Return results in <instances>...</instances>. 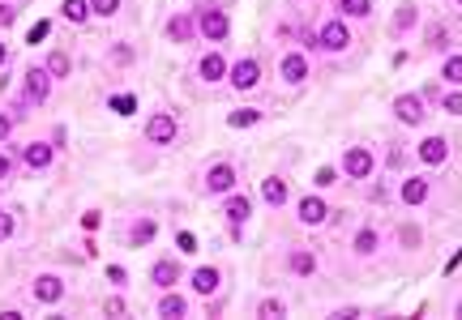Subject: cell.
Wrapping results in <instances>:
<instances>
[{
	"label": "cell",
	"instance_id": "obj_1",
	"mask_svg": "<svg viewBox=\"0 0 462 320\" xmlns=\"http://www.w3.org/2000/svg\"><path fill=\"white\" fill-rule=\"evenodd\" d=\"M47 94H51V73H47V64H43V68H26V77H21V103H26V107H39Z\"/></svg>",
	"mask_w": 462,
	"mask_h": 320
},
{
	"label": "cell",
	"instance_id": "obj_2",
	"mask_svg": "<svg viewBox=\"0 0 462 320\" xmlns=\"http://www.w3.org/2000/svg\"><path fill=\"white\" fill-rule=\"evenodd\" d=\"M197 26H201V34H206L210 43H223V38L231 34V17H227V9H219V4H206L201 17H197Z\"/></svg>",
	"mask_w": 462,
	"mask_h": 320
},
{
	"label": "cell",
	"instance_id": "obj_3",
	"mask_svg": "<svg viewBox=\"0 0 462 320\" xmlns=\"http://www.w3.org/2000/svg\"><path fill=\"white\" fill-rule=\"evenodd\" d=\"M317 47H326V51H347V47H351V30H347V21L330 17V21L317 30Z\"/></svg>",
	"mask_w": 462,
	"mask_h": 320
},
{
	"label": "cell",
	"instance_id": "obj_4",
	"mask_svg": "<svg viewBox=\"0 0 462 320\" xmlns=\"http://www.w3.org/2000/svg\"><path fill=\"white\" fill-rule=\"evenodd\" d=\"M146 141H150V145H171V141H176V115H171V111L150 115V120H146Z\"/></svg>",
	"mask_w": 462,
	"mask_h": 320
},
{
	"label": "cell",
	"instance_id": "obj_5",
	"mask_svg": "<svg viewBox=\"0 0 462 320\" xmlns=\"http://www.w3.org/2000/svg\"><path fill=\"white\" fill-rule=\"evenodd\" d=\"M343 171H347L351 180H368V175L377 171V158H373V150H364V145H351V150H347V158H343Z\"/></svg>",
	"mask_w": 462,
	"mask_h": 320
},
{
	"label": "cell",
	"instance_id": "obj_6",
	"mask_svg": "<svg viewBox=\"0 0 462 320\" xmlns=\"http://www.w3.org/2000/svg\"><path fill=\"white\" fill-rule=\"evenodd\" d=\"M394 115H398L403 124H424L428 111H424V98H420V94H398V98H394Z\"/></svg>",
	"mask_w": 462,
	"mask_h": 320
},
{
	"label": "cell",
	"instance_id": "obj_7",
	"mask_svg": "<svg viewBox=\"0 0 462 320\" xmlns=\"http://www.w3.org/2000/svg\"><path fill=\"white\" fill-rule=\"evenodd\" d=\"M51 158H56V145H51V141H30V145L21 150V162H26L30 171H47Z\"/></svg>",
	"mask_w": 462,
	"mask_h": 320
},
{
	"label": "cell",
	"instance_id": "obj_8",
	"mask_svg": "<svg viewBox=\"0 0 462 320\" xmlns=\"http://www.w3.org/2000/svg\"><path fill=\"white\" fill-rule=\"evenodd\" d=\"M227 77H231L236 90H253V86L261 81V64H257V60H240V64L227 68Z\"/></svg>",
	"mask_w": 462,
	"mask_h": 320
},
{
	"label": "cell",
	"instance_id": "obj_9",
	"mask_svg": "<svg viewBox=\"0 0 462 320\" xmlns=\"http://www.w3.org/2000/svg\"><path fill=\"white\" fill-rule=\"evenodd\" d=\"M34 299H39V304H60V299H64V282H60L56 274H39V278H34Z\"/></svg>",
	"mask_w": 462,
	"mask_h": 320
},
{
	"label": "cell",
	"instance_id": "obj_10",
	"mask_svg": "<svg viewBox=\"0 0 462 320\" xmlns=\"http://www.w3.org/2000/svg\"><path fill=\"white\" fill-rule=\"evenodd\" d=\"M446 158H450V141H446V137H424V141H420V162L441 167Z\"/></svg>",
	"mask_w": 462,
	"mask_h": 320
},
{
	"label": "cell",
	"instance_id": "obj_11",
	"mask_svg": "<svg viewBox=\"0 0 462 320\" xmlns=\"http://www.w3.org/2000/svg\"><path fill=\"white\" fill-rule=\"evenodd\" d=\"M206 188H210V192H231V188H236V167H231V162H214L210 175H206Z\"/></svg>",
	"mask_w": 462,
	"mask_h": 320
},
{
	"label": "cell",
	"instance_id": "obj_12",
	"mask_svg": "<svg viewBox=\"0 0 462 320\" xmlns=\"http://www.w3.org/2000/svg\"><path fill=\"white\" fill-rule=\"evenodd\" d=\"M326 218H330V205H326L321 197H304V201H300V222H304V227H321Z\"/></svg>",
	"mask_w": 462,
	"mask_h": 320
},
{
	"label": "cell",
	"instance_id": "obj_13",
	"mask_svg": "<svg viewBox=\"0 0 462 320\" xmlns=\"http://www.w3.org/2000/svg\"><path fill=\"white\" fill-rule=\"evenodd\" d=\"M197 77H201V81H210V86H214V81H223V77H227V60H223L219 51L201 56V64H197Z\"/></svg>",
	"mask_w": 462,
	"mask_h": 320
},
{
	"label": "cell",
	"instance_id": "obj_14",
	"mask_svg": "<svg viewBox=\"0 0 462 320\" xmlns=\"http://www.w3.org/2000/svg\"><path fill=\"white\" fill-rule=\"evenodd\" d=\"M428 188H433V184H428L424 175L403 180V188H398V192H403V205H424V201H428Z\"/></svg>",
	"mask_w": 462,
	"mask_h": 320
},
{
	"label": "cell",
	"instance_id": "obj_15",
	"mask_svg": "<svg viewBox=\"0 0 462 320\" xmlns=\"http://www.w3.org/2000/svg\"><path fill=\"white\" fill-rule=\"evenodd\" d=\"M278 68H283V81H291V86H300V81L308 77V60H304L300 51L283 56V64H278Z\"/></svg>",
	"mask_w": 462,
	"mask_h": 320
},
{
	"label": "cell",
	"instance_id": "obj_16",
	"mask_svg": "<svg viewBox=\"0 0 462 320\" xmlns=\"http://www.w3.org/2000/svg\"><path fill=\"white\" fill-rule=\"evenodd\" d=\"M219 282H223V278H219V269H214V265H201V269L193 274V291H197V295H214V291H219Z\"/></svg>",
	"mask_w": 462,
	"mask_h": 320
},
{
	"label": "cell",
	"instance_id": "obj_17",
	"mask_svg": "<svg viewBox=\"0 0 462 320\" xmlns=\"http://www.w3.org/2000/svg\"><path fill=\"white\" fill-rule=\"evenodd\" d=\"M261 201H266V205H283V201H287V184H283L278 175H266V180H261Z\"/></svg>",
	"mask_w": 462,
	"mask_h": 320
},
{
	"label": "cell",
	"instance_id": "obj_18",
	"mask_svg": "<svg viewBox=\"0 0 462 320\" xmlns=\"http://www.w3.org/2000/svg\"><path fill=\"white\" fill-rule=\"evenodd\" d=\"M227 222H231V231H240V227L248 222V197L231 192V201H227Z\"/></svg>",
	"mask_w": 462,
	"mask_h": 320
},
{
	"label": "cell",
	"instance_id": "obj_19",
	"mask_svg": "<svg viewBox=\"0 0 462 320\" xmlns=\"http://www.w3.org/2000/svg\"><path fill=\"white\" fill-rule=\"evenodd\" d=\"M167 38H171V43H189V38H193V17H189V13L171 17V21H167Z\"/></svg>",
	"mask_w": 462,
	"mask_h": 320
},
{
	"label": "cell",
	"instance_id": "obj_20",
	"mask_svg": "<svg viewBox=\"0 0 462 320\" xmlns=\"http://www.w3.org/2000/svg\"><path fill=\"white\" fill-rule=\"evenodd\" d=\"M60 13H64V21H73V26H81V21H90V0H64L60 4Z\"/></svg>",
	"mask_w": 462,
	"mask_h": 320
},
{
	"label": "cell",
	"instance_id": "obj_21",
	"mask_svg": "<svg viewBox=\"0 0 462 320\" xmlns=\"http://www.w3.org/2000/svg\"><path fill=\"white\" fill-rule=\"evenodd\" d=\"M154 231H159V227H154V218H141V222L129 231V248H146V244L154 239Z\"/></svg>",
	"mask_w": 462,
	"mask_h": 320
},
{
	"label": "cell",
	"instance_id": "obj_22",
	"mask_svg": "<svg viewBox=\"0 0 462 320\" xmlns=\"http://www.w3.org/2000/svg\"><path fill=\"white\" fill-rule=\"evenodd\" d=\"M150 278L159 282V291H167V287H176V278H180V269H176V261H159V265L150 269Z\"/></svg>",
	"mask_w": 462,
	"mask_h": 320
},
{
	"label": "cell",
	"instance_id": "obj_23",
	"mask_svg": "<svg viewBox=\"0 0 462 320\" xmlns=\"http://www.w3.org/2000/svg\"><path fill=\"white\" fill-rule=\"evenodd\" d=\"M257 120H261V107H236V111L227 115V124H231V128H253Z\"/></svg>",
	"mask_w": 462,
	"mask_h": 320
},
{
	"label": "cell",
	"instance_id": "obj_24",
	"mask_svg": "<svg viewBox=\"0 0 462 320\" xmlns=\"http://www.w3.org/2000/svg\"><path fill=\"white\" fill-rule=\"evenodd\" d=\"M287 265H291V274H300V278H308V274L317 269V257L300 248V252H291V257H287Z\"/></svg>",
	"mask_w": 462,
	"mask_h": 320
},
{
	"label": "cell",
	"instance_id": "obj_25",
	"mask_svg": "<svg viewBox=\"0 0 462 320\" xmlns=\"http://www.w3.org/2000/svg\"><path fill=\"white\" fill-rule=\"evenodd\" d=\"M416 21H420V13H416V4H403V9L394 13V21H390V26H394L398 34H407V30H411Z\"/></svg>",
	"mask_w": 462,
	"mask_h": 320
},
{
	"label": "cell",
	"instance_id": "obj_26",
	"mask_svg": "<svg viewBox=\"0 0 462 320\" xmlns=\"http://www.w3.org/2000/svg\"><path fill=\"white\" fill-rule=\"evenodd\" d=\"M184 312H189V304L180 295H163L159 299V316H184Z\"/></svg>",
	"mask_w": 462,
	"mask_h": 320
},
{
	"label": "cell",
	"instance_id": "obj_27",
	"mask_svg": "<svg viewBox=\"0 0 462 320\" xmlns=\"http://www.w3.org/2000/svg\"><path fill=\"white\" fill-rule=\"evenodd\" d=\"M107 107H111L116 115H133V111H137V98H133V94H111Z\"/></svg>",
	"mask_w": 462,
	"mask_h": 320
},
{
	"label": "cell",
	"instance_id": "obj_28",
	"mask_svg": "<svg viewBox=\"0 0 462 320\" xmlns=\"http://www.w3.org/2000/svg\"><path fill=\"white\" fill-rule=\"evenodd\" d=\"M356 252H360V257H373V252H377V231H373V227H364V231L356 235Z\"/></svg>",
	"mask_w": 462,
	"mask_h": 320
},
{
	"label": "cell",
	"instance_id": "obj_29",
	"mask_svg": "<svg viewBox=\"0 0 462 320\" xmlns=\"http://www.w3.org/2000/svg\"><path fill=\"white\" fill-rule=\"evenodd\" d=\"M338 9L347 17H373V0H338Z\"/></svg>",
	"mask_w": 462,
	"mask_h": 320
},
{
	"label": "cell",
	"instance_id": "obj_30",
	"mask_svg": "<svg viewBox=\"0 0 462 320\" xmlns=\"http://www.w3.org/2000/svg\"><path fill=\"white\" fill-rule=\"evenodd\" d=\"M69 68H73V64H69L64 51H51V56H47V73H51V77H69Z\"/></svg>",
	"mask_w": 462,
	"mask_h": 320
},
{
	"label": "cell",
	"instance_id": "obj_31",
	"mask_svg": "<svg viewBox=\"0 0 462 320\" xmlns=\"http://www.w3.org/2000/svg\"><path fill=\"white\" fill-rule=\"evenodd\" d=\"M441 77H446L450 86H462V56H450V60L441 64Z\"/></svg>",
	"mask_w": 462,
	"mask_h": 320
},
{
	"label": "cell",
	"instance_id": "obj_32",
	"mask_svg": "<svg viewBox=\"0 0 462 320\" xmlns=\"http://www.w3.org/2000/svg\"><path fill=\"white\" fill-rule=\"evenodd\" d=\"M90 9H94L99 17H116V13H120V0H90Z\"/></svg>",
	"mask_w": 462,
	"mask_h": 320
},
{
	"label": "cell",
	"instance_id": "obj_33",
	"mask_svg": "<svg viewBox=\"0 0 462 320\" xmlns=\"http://www.w3.org/2000/svg\"><path fill=\"white\" fill-rule=\"evenodd\" d=\"M257 316H283V304L278 299H261L257 304Z\"/></svg>",
	"mask_w": 462,
	"mask_h": 320
},
{
	"label": "cell",
	"instance_id": "obj_34",
	"mask_svg": "<svg viewBox=\"0 0 462 320\" xmlns=\"http://www.w3.org/2000/svg\"><path fill=\"white\" fill-rule=\"evenodd\" d=\"M446 26H428V47H446Z\"/></svg>",
	"mask_w": 462,
	"mask_h": 320
},
{
	"label": "cell",
	"instance_id": "obj_35",
	"mask_svg": "<svg viewBox=\"0 0 462 320\" xmlns=\"http://www.w3.org/2000/svg\"><path fill=\"white\" fill-rule=\"evenodd\" d=\"M334 180H338V175H334V167H321V171L313 175V184H317V188H330Z\"/></svg>",
	"mask_w": 462,
	"mask_h": 320
},
{
	"label": "cell",
	"instance_id": "obj_36",
	"mask_svg": "<svg viewBox=\"0 0 462 320\" xmlns=\"http://www.w3.org/2000/svg\"><path fill=\"white\" fill-rule=\"evenodd\" d=\"M176 244H180V252H197V235H193V231H180Z\"/></svg>",
	"mask_w": 462,
	"mask_h": 320
},
{
	"label": "cell",
	"instance_id": "obj_37",
	"mask_svg": "<svg viewBox=\"0 0 462 320\" xmlns=\"http://www.w3.org/2000/svg\"><path fill=\"white\" fill-rule=\"evenodd\" d=\"M441 107H446L450 115H462V94H446V98H441Z\"/></svg>",
	"mask_w": 462,
	"mask_h": 320
},
{
	"label": "cell",
	"instance_id": "obj_38",
	"mask_svg": "<svg viewBox=\"0 0 462 320\" xmlns=\"http://www.w3.org/2000/svg\"><path fill=\"white\" fill-rule=\"evenodd\" d=\"M81 227H86V231H99V227H103V214H99V210L81 214Z\"/></svg>",
	"mask_w": 462,
	"mask_h": 320
},
{
	"label": "cell",
	"instance_id": "obj_39",
	"mask_svg": "<svg viewBox=\"0 0 462 320\" xmlns=\"http://www.w3.org/2000/svg\"><path fill=\"white\" fill-rule=\"evenodd\" d=\"M398 244L416 248V244H420V231H416V227H403V231H398Z\"/></svg>",
	"mask_w": 462,
	"mask_h": 320
},
{
	"label": "cell",
	"instance_id": "obj_40",
	"mask_svg": "<svg viewBox=\"0 0 462 320\" xmlns=\"http://www.w3.org/2000/svg\"><path fill=\"white\" fill-rule=\"evenodd\" d=\"M47 30H51V21H34V30H30V43H43V38H47Z\"/></svg>",
	"mask_w": 462,
	"mask_h": 320
},
{
	"label": "cell",
	"instance_id": "obj_41",
	"mask_svg": "<svg viewBox=\"0 0 462 320\" xmlns=\"http://www.w3.org/2000/svg\"><path fill=\"white\" fill-rule=\"evenodd\" d=\"M103 312H107V316H124V299H107Z\"/></svg>",
	"mask_w": 462,
	"mask_h": 320
},
{
	"label": "cell",
	"instance_id": "obj_42",
	"mask_svg": "<svg viewBox=\"0 0 462 320\" xmlns=\"http://www.w3.org/2000/svg\"><path fill=\"white\" fill-rule=\"evenodd\" d=\"M107 278H111V282H116V287H124V282H129V274H124V269H120V265H111V269H107Z\"/></svg>",
	"mask_w": 462,
	"mask_h": 320
},
{
	"label": "cell",
	"instance_id": "obj_43",
	"mask_svg": "<svg viewBox=\"0 0 462 320\" xmlns=\"http://www.w3.org/2000/svg\"><path fill=\"white\" fill-rule=\"evenodd\" d=\"M111 60H116V64H129V60H133V51H129V47H116V51H111Z\"/></svg>",
	"mask_w": 462,
	"mask_h": 320
},
{
	"label": "cell",
	"instance_id": "obj_44",
	"mask_svg": "<svg viewBox=\"0 0 462 320\" xmlns=\"http://www.w3.org/2000/svg\"><path fill=\"white\" fill-rule=\"evenodd\" d=\"M13 235V218L9 214H0V239H9Z\"/></svg>",
	"mask_w": 462,
	"mask_h": 320
},
{
	"label": "cell",
	"instance_id": "obj_45",
	"mask_svg": "<svg viewBox=\"0 0 462 320\" xmlns=\"http://www.w3.org/2000/svg\"><path fill=\"white\" fill-rule=\"evenodd\" d=\"M13 17H17V13H13L9 4H0V26H13Z\"/></svg>",
	"mask_w": 462,
	"mask_h": 320
},
{
	"label": "cell",
	"instance_id": "obj_46",
	"mask_svg": "<svg viewBox=\"0 0 462 320\" xmlns=\"http://www.w3.org/2000/svg\"><path fill=\"white\" fill-rule=\"evenodd\" d=\"M334 316H338V320H356V316H360V308H338Z\"/></svg>",
	"mask_w": 462,
	"mask_h": 320
},
{
	"label": "cell",
	"instance_id": "obj_47",
	"mask_svg": "<svg viewBox=\"0 0 462 320\" xmlns=\"http://www.w3.org/2000/svg\"><path fill=\"white\" fill-rule=\"evenodd\" d=\"M9 128H13V115H0V141L9 137Z\"/></svg>",
	"mask_w": 462,
	"mask_h": 320
},
{
	"label": "cell",
	"instance_id": "obj_48",
	"mask_svg": "<svg viewBox=\"0 0 462 320\" xmlns=\"http://www.w3.org/2000/svg\"><path fill=\"white\" fill-rule=\"evenodd\" d=\"M4 175H9V158L0 154V180H4Z\"/></svg>",
	"mask_w": 462,
	"mask_h": 320
},
{
	"label": "cell",
	"instance_id": "obj_49",
	"mask_svg": "<svg viewBox=\"0 0 462 320\" xmlns=\"http://www.w3.org/2000/svg\"><path fill=\"white\" fill-rule=\"evenodd\" d=\"M4 60H9V47H4V43H0V64H4Z\"/></svg>",
	"mask_w": 462,
	"mask_h": 320
},
{
	"label": "cell",
	"instance_id": "obj_50",
	"mask_svg": "<svg viewBox=\"0 0 462 320\" xmlns=\"http://www.w3.org/2000/svg\"><path fill=\"white\" fill-rule=\"evenodd\" d=\"M458 316H462V304H458Z\"/></svg>",
	"mask_w": 462,
	"mask_h": 320
},
{
	"label": "cell",
	"instance_id": "obj_51",
	"mask_svg": "<svg viewBox=\"0 0 462 320\" xmlns=\"http://www.w3.org/2000/svg\"><path fill=\"white\" fill-rule=\"evenodd\" d=\"M458 4H462V0H458Z\"/></svg>",
	"mask_w": 462,
	"mask_h": 320
}]
</instances>
